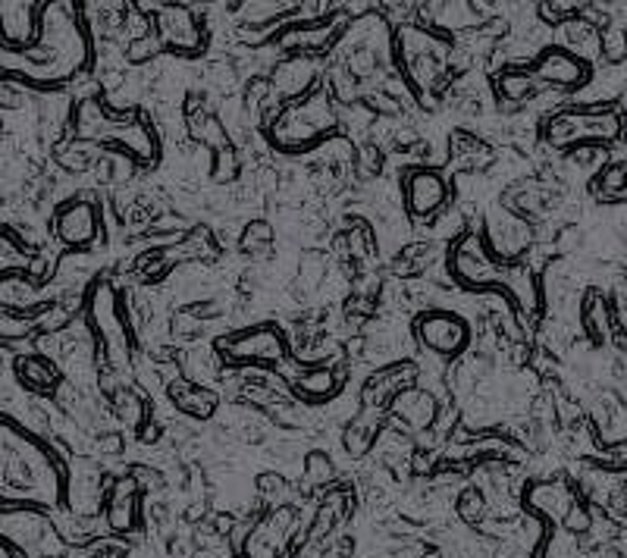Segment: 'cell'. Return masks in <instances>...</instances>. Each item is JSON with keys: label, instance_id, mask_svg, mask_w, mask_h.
<instances>
[{"label": "cell", "instance_id": "6", "mask_svg": "<svg viewBox=\"0 0 627 558\" xmlns=\"http://www.w3.org/2000/svg\"><path fill=\"white\" fill-rule=\"evenodd\" d=\"M286 355V345L276 330H251L239 339V345L232 348V358H254V361H276Z\"/></svg>", "mask_w": 627, "mask_h": 558}, {"label": "cell", "instance_id": "3", "mask_svg": "<svg viewBox=\"0 0 627 558\" xmlns=\"http://www.w3.org/2000/svg\"><path fill=\"white\" fill-rule=\"evenodd\" d=\"M417 336L424 339L427 348L439 355H458L464 345H468V323L455 314H424L414 323Z\"/></svg>", "mask_w": 627, "mask_h": 558}, {"label": "cell", "instance_id": "4", "mask_svg": "<svg viewBox=\"0 0 627 558\" xmlns=\"http://www.w3.org/2000/svg\"><path fill=\"white\" fill-rule=\"evenodd\" d=\"M446 201V182L430 170H421L408 179V207L414 217L433 214L439 204Z\"/></svg>", "mask_w": 627, "mask_h": 558}, {"label": "cell", "instance_id": "1", "mask_svg": "<svg viewBox=\"0 0 627 558\" xmlns=\"http://www.w3.org/2000/svg\"><path fill=\"white\" fill-rule=\"evenodd\" d=\"M0 496L35 505H54L60 496L54 458L13 421H0Z\"/></svg>", "mask_w": 627, "mask_h": 558}, {"label": "cell", "instance_id": "2", "mask_svg": "<svg viewBox=\"0 0 627 558\" xmlns=\"http://www.w3.org/2000/svg\"><path fill=\"white\" fill-rule=\"evenodd\" d=\"M157 29H160V38H164V44L173 54L195 57V54L204 51V29H201V22L192 10H185V7L160 10Z\"/></svg>", "mask_w": 627, "mask_h": 558}, {"label": "cell", "instance_id": "5", "mask_svg": "<svg viewBox=\"0 0 627 558\" xmlns=\"http://www.w3.org/2000/svg\"><path fill=\"white\" fill-rule=\"evenodd\" d=\"M57 229H60V239L66 245H88L91 239H95V211L82 201L66 204L60 211Z\"/></svg>", "mask_w": 627, "mask_h": 558}]
</instances>
